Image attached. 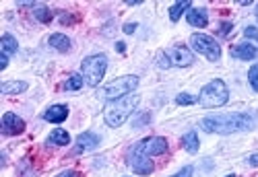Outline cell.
<instances>
[{
  "label": "cell",
  "mask_w": 258,
  "mask_h": 177,
  "mask_svg": "<svg viewBox=\"0 0 258 177\" xmlns=\"http://www.w3.org/2000/svg\"><path fill=\"white\" fill-rule=\"evenodd\" d=\"M205 132L215 134H233V132H246L258 128V114L256 112H240V114H221L209 116L201 122Z\"/></svg>",
  "instance_id": "1"
},
{
  "label": "cell",
  "mask_w": 258,
  "mask_h": 177,
  "mask_svg": "<svg viewBox=\"0 0 258 177\" xmlns=\"http://www.w3.org/2000/svg\"><path fill=\"white\" fill-rule=\"evenodd\" d=\"M141 97L139 95H126V97H120L116 101H110L103 109V118H105V124L110 128H120L128 118L133 116V112L137 109Z\"/></svg>",
  "instance_id": "2"
},
{
  "label": "cell",
  "mask_w": 258,
  "mask_h": 177,
  "mask_svg": "<svg viewBox=\"0 0 258 177\" xmlns=\"http://www.w3.org/2000/svg\"><path fill=\"white\" fill-rule=\"evenodd\" d=\"M137 86H139V76L126 74V76H120V78H116V80H112V82L103 84L99 91H97V97L103 99V101H116V99H120V97L131 95Z\"/></svg>",
  "instance_id": "3"
},
{
  "label": "cell",
  "mask_w": 258,
  "mask_h": 177,
  "mask_svg": "<svg viewBox=\"0 0 258 177\" xmlns=\"http://www.w3.org/2000/svg\"><path fill=\"white\" fill-rule=\"evenodd\" d=\"M227 99H229V88L221 78H215L209 84H205L201 95H199V103L207 109L221 107L227 103Z\"/></svg>",
  "instance_id": "4"
},
{
  "label": "cell",
  "mask_w": 258,
  "mask_h": 177,
  "mask_svg": "<svg viewBox=\"0 0 258 177\" xmlns=\"http://www.w3.org/2000/svg\"><path fill=\"white\" fill-rule=\"evenodd\" d=\"M105 70H107V58H105V54H93V56H87L81 62L83 78H85V82H87L89 86H97L103 80Z\"/></svg>",
  "instance_id": "5"
},
{
  "label": "cell",
  "mask_w": 258,
  "mask_h": 177,
  "mask_svg": "<svg viewBox=\"0 0 258 177\" xmlns=\"http://www.w3.org/2000/svg\"><path fill=\"white\" fill-rule=\"evenodd\" d=\"M195 62V54H192L186 46H174L157 54V66L159 68H169V66H178V68H186Z\"/></svg>",
  "instance_id": "6"
},
{
  "label": "cell",
  "mask_w": 258,
  "mask_h": 177,
  "mask_svg": "<svg viewBox=\"0 0 258 177\" xmlns=\"http://www.w3.org/2000/svg\"><path fill=\"white\" fill-rule=\"evenodd\" d=\"M190 46H192V50H195V52L203 54L209 62H219V58H221V46L211 35L192 33L190 35Z\"/></svg>",
  "instance_id": "7"
},
{
  "label": "cell",
  "mask_w": 258,
  "mask_h": 177,
  "mask_svg": "<svg viewBox=\"0 0 258 177\" xmlns=\"http://www.w3.org/2000/svg\"><path fill=\"white\" fill-rule=\"evenodd\" d=\"M135 150L147 154V157H157V154H165L167 152V140L161 136H151V138H145L141 140Z\"/></svg>",
  "instance_id": "8"
},
{
  "label": "cell",
  "mask_w": 258,
  "mask_h": 177,
  "mask_svg": "<svg viewBox=\"0 0 258 177\" xmlns=\"http://www.w3.org/2000/svg\"><path fill=\"white\" fill-rule=\"evenodd\" d=\"M128 165H131V169L139 175H149V173H153V161L151 157H147V154L139 152L133 148L131 152V157H128Z\"/></svg>",
  "instance_id": "9"
},
{
  "label": "cell",
  "mask_w": 258,
  "mask_h": 177,
  "mask_svg": "<svg viewBox=\"0 0 258 177\" xmlns=\"http://www.w3.org/2000/svg\"><path fill=\"white\" fill-rule=\"evenodd\" d=\"M0 128H3V134H7V136H17V134H21V132L25 130V122L21 120L17 114L7 112V114L3 116V124H0Z\"/></svg>",
  "instance_id": "10"
},
{
  "label": "cell",
  "mask_w": 258,
  "mask_h": 177,
  "mask_svg": "<svg viewBox=\"0 0 258 177\" xmlns=\"http://www.w3.org/2000/svg\"><path fill=\"white\" fill-rule=\"evenodd\" d=\"M97 144H99V136L97 134H93V132H83V134L77 136V148H75V152L93 150Z\"/></svg>",
  "instance_id": "11"
},
{
  "label": "cell",
  "mask_w": 258,
  "mask_h": 177,
  "mask_svg": "<svg viewBox=\"0 0 258 177\" xmlns=\"http://www.w3.org/2000/svg\"><path fill=\"white\" fill-rule=\"evenodd\" d=\"M67 118H69V107L67 105H52V107L46 109V114H44V120L52 122V124H62Z\"/></svg>",
  "instance_id": "12"
},
{
  "label": "cell",
  "mask_w": 258,
  "mask_h": 177,
  "mask_svg": "<svg viewBox=\"0 0 258 177\" xmlns=\"http://www.w3.org/2000/svg\"><path fill=\"white\" fill-rule=\"evenodd\" d=\"M229 54L238 60H254L258 56V50L252 46V43H238V46H233L229 50Z\"/></svg>",
  "instance_id": "13"
},
{
  "label": "cell",
  "mask_w": 258,
  "mask_h": 177,
  "mask_svg": "<svg viewBox=\"0 0 258 177\" xmlns=\"http://www.w3.org/2000/svg\"><path fill=\"white\" fill-rule=\"evenodd\" d=\"M186 21H188L192 27L203 29V27H207V23H209V15H207L205 9H190V11L186 13Z\"/></svg>",
  "instance_id": "14"
},
{
  "label": "cell",
  "mask_w": 258,
  "mask_h": 177,
  "mask_svg": "<svg viewBox=\"0 0 258 177\" xmlns=\"http://www.w3.org/2000/svg\"><path fill=\"white\" fill-rule=\"evenodd\" d=\"M48 43L54 48V50H58V52H71V48H73V43H71V39L64 35V33H52L50 35V39H48Z\"/></svg>",
  "instance_id": "15"
},
{
  "label": "cell",
  "mask_w": 258,
  "mask_h": 177,
  "mask_svg": "<svg viewBox=\"0 0 258 177\" xmlns=\"http://www.w3.org/2000/svg\"><path fill=\"white\" fill-rule=\"evenodd\" d=\"M25 88H27V82L23 80H7L0 86V91H3V95H17V93H23Z\"/></svg>",
  "instance_id": "16"
},
{
  "label": "cell",
  "mask_w": 258,
  "mask_h": 177,
  "mask_svg": "<svg viewBox=\"0 0 258 177\" xmlns=\"http://www.w3.org/2000/svg\"><path fill=\"white\" fill-rule=\"evenodd\" d=\"M182 146H184V150H186V152H190V154L199 152L201 142H199V136H197V132H195V130L188 132V134L182 138Z\"/></svg>",
  "instance_id": "17"
},
{
  "label": "cell",
  "mask_w": 258,
  "mask_h": 177,
  "mask_svg": "<svg viewBox=\"0 0 258 177\" xmlns=\"http://www.w3.org/2000/svg\"><path fill=\"white\" fill-rule=\"evenodd\" d=\"M69 142H71V134L67 130H62V128H56L50 134V138H48V144H58V146H64Z\"/></svg>",
  "instance_id": "18"
},
{
  "label": "cell",
  "mask_w": 258,
  "mask_h": 177,
  "mask_svg": "<svg viewBox=\"0 0 258 177\" xmlns=\"http://www.w3.org/2000/svg\"><path fill=\"white\" fill-rule=\"evenodd\" d=\"M190 11V0H182V3H176V5H171L169 7V19L174 21H180V17L184 15V13H188Z\"/></svg>",
  "instance_id": "19"
},
{
  "label": "cell",
  "mask_w": 258,
  "mask_h": 177,
  "mask_svg": "<svg viewBox=\"0 0 258 177\" xmlns=\"http://www.w3.org/2000/svg\"><path fill=\"white\" fill-rule=\"evenodd\" d=\"M0 46H3V54H15L17 50H19V43H17V39L11 35V33H5L3 35V39H0Z\"/></svg>",
  "instance_id": "20"
},
{
  "label": "cell",
  "mask_w": 258,
  "mask_h": 177,
  "mask_svg": "<svg viewBox=\"0 0 258 177\" xmlns=\"http://www.w3.org/2000/svg\"><path fill=\"white\" fill-rule=\"evenodd\" d=\"M83 82H85L83 74H71L67 78V82H64V88H67V91H79V88L83 86Z\"/></svg>",
  "instance_id": "21"
},
{
  "label": "cell",
  "mask_w": 258,
  "mask_h": 177,
  "mask_svg": "<svg viewBox=\"0 0 258 177\" xmlns=\"http://www.w3.org/2000/svg\"><path fill=\"white\" fill-rule=\"evenodd\" d=\"M35 11H33V17L37 19V21H41V23H50V21H52V13L46 9V7H33Z\"/></svg>",
  "instance_id": "22"
},
{
  "label": "cell",
  "mask_w": 258,
  "mask_h": 177,
  "mask_svg": "<svg viewBox=\"0 0 258 177\" xmlns=\"http://www.w3.org/2000/svg\"><path fill=\"white\" fill-rule=\"evenodd\" d=\"M248 80H250V84H252V88L258 93V64H254L252 68H250V72H248Z\"/></svg>",
  "instance_id": "23"
},
{
  "label": "cell",
  "mask_w": 258,
  "mask_h": 177,
  "mask_svg": "<svg viewBox=\"0 0 258 177\" xmlns=\"http://www.w3.org/2000/svg\"><path fill=\"white\" fill-rule=\"evenodd\" d=\"M195 101H197V99L192 97V95H188V93H182V95L176 97V103H178V105H190V103H195Z\"/></svg>",
  "instance_id": "24"
},
{
  "label": "cell",
  "mask_w": 258,
  "mask_h": 177,
  "mask_svg": "<svg viewBox=\"0 0 258 177\" xmlns=\"http://www.w3.org/2000/svg\"><path fill=\"white\" fill-rule=\"evenodd\" d=\"M149 122H151V114H143L139 120H135V124H133V126H135V128H143V126H145V124H149Z\"/></svg>",
  "instance_id": "25"
},
{
  "label": "cell",
  "mask_w": 258,
  "mask_h": 177,
  "mask_svg": "<svg viewBox=\"0 0 258 177\" xmlns=\"http://www.w3.org/2000/svg\"><path fill=\"white\" fill-rule=\"evenodd\" d=\"M244 35H246V37H252V39L258 41V29H256V27H246V29H244Z\"/></svg>",
  "instance_id": "26"
},
{
  "label": "cell",
  "mask_w": 258,
  "mask_h": 177,
  "mask_svg": "<svg viewBox=\"0 0 258 177\" xmlns=\"http://www.w3.org/2000/svg\"><path fill=\"white\" fill-rule=\"evenodd\" d=\"M192 171H195V169H192V167L188 165V167H184L180 173H176L174 177H192Z\"/></svg>",
  "instance_id": "27"
},
{
  "label": "cell",
  "mask_w": 258,
  "mask_h": 177,
  "mask_svg": "<svg viewBox=\"0 0 258 177\" xmlns=\"http://www.w3.org/2000/svg\"><path fill=\"white\" fill-rule=\"evenodd\" d=\"M7 66H9V56H7V54H3V56H0V70H5Z\"/></svg>",
  "instance_id": "28"
},
{
  "label": "cell",
  "mask_w": 258,
  "mask_h": 177,
  "mask_svg": "<svg viewBox=\"0 0 258 177\" xmlns=\"http://www.w3.org/2000/svg\"><path fill=\"white\" fill-rule=\"evenodd\" d=\"M56 177H79V173H77V171H62V173L56 175Z\"/></svg>",
  "instance_id": "29"
},
{
  "label": "cell",
  "mask_w": 258,
  "mask_h": 177,
  "mask_svg": "<svg viewBox=\"0 0 258 177\" xmlns=\"http://www.w3.org/2000/svg\"><path fill=\"white\" fill-rule=\"evenodd\" d=\"M135 29H137L135 23H126V25H124V33H135Z\"/></svg>",
  "instance_id": "30"
},
{
  "label": "cell",
  "mask_w": 258,
  "mask_h": 177,
  "mask_svg": "<svg viewBox=\"0 0 258 177\" xmlns=\"http://www.w3.org/2000/svg\"><path fill=\"white\" fill-rule=\"evenodd\" d=\"M229 29H231V23H223V25H221V35H227Z\"/></svg>",
  "instance_id": "31"
},
{
  "label": "cell",
  "mask_w": 258,
  "mask_h": 177,
  "mask_svg": "<svg viewBox=\"0 0 258 177\" xmlns=\"http://www.w3.org/2000/svg\"><path fill=\"white\" fill-rule=\"evenodd\" d=\"M248 163H250L252 167H258V154H252V157L248 159Z\"/></svg>",
  "instance_id": "32"
},
{
  "label": "cell",
  "mask_w": 258,
  "mask_h": 177,
  "mask_svg": "<svg viewBox=\"0 0 258 177\" xmlns=\"http://www.w3.org/2000/svg\"><path fill=\"white\" fill-rule=\"evenodd\" d=\"M124 46H126V43H122V41H118V43H116V50H118V52H124V50H126Z\"/></svg>",
  "instance_id": "33"
},
{
  "label": "cell",
  "mask_w": 258,
  "mask_h": 177,
  "mask_svg": "<svg viewBox=\"0 0 258 177\" xmlns=\"http://www.w3.org/2000/svg\"><path fill=\"white\" fill-rule=\"evenodd\" d=\"M256 19H258V5H256Z\"/></svg>",
  "instance_id": "34"
},
{
  "label": "cell",
  "mask_w": 258,
  "mask_h": 177,
  "mask_svg": "<svg viewBox=\"0 0 258 177\" xmlns=\"http://www.w3.org/2000/svg\"><path fill=\"white\" fill-rule=\"evenodd\" d=\"M225 177H235V175H225Z\"/></svg>",
  "instance_id": "35"
}]
</instances>
